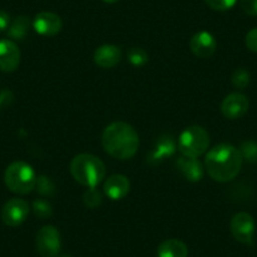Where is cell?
I'll return each instance as SVG.
<instances>
[{
	"instance_id": "obj_1",
	"label": "cell",
	"mask_w": 257,
	"mask_h": 257,
	"mask_svg": "<svg viewBox=\"0 0 257 257\" xmlns=\"http://www.w3.org/2000/svg\"><path fill=\"white\" fill-rule=\"evenodd\" d=\"M101 143L110 157L127 160L135 157L139 149V135L132 125L123 121H115L105 127Z\"/></svg>"
},
{
	"instance_id": "obj_2",
	"label": "cell",
	"mask_w": 257,
	"mask_h": 257,
	"mask_svg": "<svg viewBox=\"0 0 257 257\" xmlns=\"http://www.w3.org/2000/svg\"><path fill=\"white\" fill-rule=\"evenodd\" d=\"M242 155L236 147L231 144H218L212 148L206 155L204 167L213 180L227 183L239 174L242 168Z\"/></svg>"
},
{
	"instance_id": "obj_3",
	"label": "cell",
	"mask_w": 257,
	"mask_h": 257,
	"mask_svg": "<svg viewBox=\"0 0 257 257\" xmlns=\"http://www.w3.org/2000/svg\"><path fill=\"white\" fill-rule=\"evenodd\" d=\"M73 179L81 185L95 188L105 179L106 165L100 158L92 154H78L70 165Z\"/></svg>"
},
{
	"instance_id": "obj_4",
	"label": "cell",
	"mask_w": 257,
	"mask_h": 257,
	"mask_svg": "<svg viewBox=\"0 0 257 257\" xmlns=\"http://www.w3.org/2000/svg\"><path fill=\"white\" fill-rule=\"evenodd\" d=\"M4 182L11 192L26 196L36 188L37 175L32 165L23 160H17L7 167L4 172Z\"/></svg>"
},
{
	"instance_id": "obj_5",
	"label": "cell",
	"mask_w": 257,
	"mask_h": 257,
	"mask_svg": "<svg viewBox=\"0 0 257 257\" xmlns=\"http://www.w3.org/2000/svg\"><path fill=\"white\" fill-rule=\"evenodd\" d=\"M209 134L202 126L193 125L184 128L178 139V149L182 155L189 158H199L209 148Z\"/></svg>"
},
{
	"instance_id": "obj_6",
	"label": "cell",
	"mask_w": 257,
	"mask_h": 257,
	"mask_svg": "<svg viewBox=\"0 0 257 257\" xmlns=\"http://www.w3.org/2000/svg\"><path fill=\"white\" fill-rule=\"evenodd\" d=\"M61 233L52 224L43 226L36 236V248L41 257H57L61 251Z\"/></svg>"
},
{
	"instance_id": "obj_7",
	"label": "cell",
	"mask_w": 257,
	"mask_h": 257,
	"mask_svg": "<svg viewBox=\"0 0 257 257\" xmlns=\"http://www.w3.org/2000/svg\"><path fill=\"white\" fill-rule=\"evenodd\" d=\"M31 206L27 201L22 198H12L4 203L2 208V221L9 227H18L28 218Z\"/></svg>"
},
{
	"instance_id": "obj_8",
	"label": "cell",
	"mask_w": 257,
	"mask_h": 257,
	"mask_svg": "<svg viewBox=\"0 0 257 257\" xmlns=\"http://www.w3.org/2000/svg\"><path fill=\"white\" fill-rule=\"evenodd\" d=\"M254 219L246 212H239L232 217L229 222V229L234 238L241 243L252 246L254 236Z\"/></svg>"
},
{
	"instance_id": "obj_9",
	"label": "cell",
	"mask_w": 257,
	"mask_h": 257,
	"mask_svg": "<svg viewBox=\"0 0 257 257\" xmlns=\"http://www.w3.org/2000/svg\"><path fill=\"white\" fill-rule=\"evenodd\" d=\"M249 107V101L246 95L233 92L227 95L221 103V112L228 120H238L243 117Z\"/></svg>"
},
{
	"instance_id": "obj_10",
	"label": "cell",
	"mask_w": 257,
	"mask_h": 257,
	"mask_svg": "<svg viewBox=\"0 0 257 257\" xmlns=\"http://www.w3.org/2000/svg\"><path fill=\"white\" fill-rule=\"evenodd\" d=\"M175 149H177V145H175V140L172 135H160L155 140L154 145H153V149L148 154V163L150 165H159L165 159L173 157L175 153Z\"/></svg>"
},
{
	"instance_id": "obj_11",
	"label": "cell",
	"mask_w": 257,
	"mask_h": 257,
	"mask_svg": "<svg viewBox=\"0 0 257 257\" xmlns=\"http://www.w3.org/2000/svg\"><path fill=\"white\" fill-rule=\"evenodd\" d=\"M32 26L39 36L54 37L62 31L63 23H62L61 17L57 16L56 13L41 12L36 16Z\"/></svg>"
},
{
	"instance_id": "obj_12",
	"label": "cell",
	"mask_w": 257,
	"mask_h": 257,
	"mask_svg": "<svg viewBox=\"0 0 257 257\" xmlns=\"http://www.w3.org/2000/svg\"><path fill=\"white\" fill-rule=\"evenodd\" d=\"M189 48L198 58H209L217 49V41L213 34L207 31H201L190 38Z\"/></svg>"
},
{
	"instance_id": "obj_13",
	"label": "cell",
	"mask_w": 257,
	"mask_h": 257,
	"mask_svg": "<svg viewBox=\"0 0 257 257\" xmlns=\"http://www.w3.org/2000/svg\"><path fill=\"white\" fill-rule=\"evenodd\" d=\"M21 64V51L11 39L0 41V71L14 72Z\"/></svg>"
},
{
	"instance_id": "obj_14",
	"label": "cell",
	"mask_w": 257,
	"mask_h": 257,
	"mask_svg": "<svg viewBox=\"0 0 257 257\" xmlns=\"http://www.w3.org/2000/svg\"><path fill=\"white\" fill-rule=\"evenodd\" d=\"M130 192V180L122 174H112L103 183V193L111 201L123 199Z\"/></svg>"
},
{
	"instance_id": "obj_15",
	"label": "cell",
	"mask_w": 257,
	"mask_h": 257,
	"mask_svg": "<svg viewBox=\"0 0 257 257\" xmlns=\"http://www.w3.org/2000/svg\"><path fill=\"white\" fill-rule=\"evenodd\" d=\"M122 52L115 44H102L93 53V61L101 68H113L120 63Z\"/></svg>"
},
{
	"instance_id": "obj_16",
	"label": "cell",
	"mask_w": 257,
	"mask_h": 257,
	"mask_svg": "<svg viewBox=\"0 0 257 257\" xmlns=\"http://www.w3.org/2000/svg\"><path fill=\"white\" fill-rule=\"evenodd\" d=\"M178 170L180 174L188 180V182L197 183L202 180L204 174L203 164L198 160V158H189V157H182L177 159L175 162Z\"/></svg>"
},
{
	"instance_id": "obj_17",
	"label": "cell",
	"mask_w": 257,
	"mask_h": 257,
	"mask_svg": "<svg viewBox=\"0 0 257 257\" xmlns=\"http://www.w3.org/2000/svg\"><path fill=\"white\" fill-rule=\"evenodd\" d=\"M158 257H188V247L177 238L165 239L158 246Z\"/></svg>"
},
{
	"instance_id": "obj_18",
	"label": "cell",
	"mask_w": 257,
	"mask_h": 257,
	"mask_svg": "<svg viewBox=\"0 0 257 257\" xmlns=\"http://www.w3.org/2000/svg\"><path fill=\"white\" fill-rule=\"evenodd\" d=\"M31 29V19L26 16H19L14 19L8 28V37L11 41H23Z\"/></svg>"
},
{
	"instance_id": "obj_19",
	"label": "cell",
	"mask_w": 257,
	"mask_h": 257,
	"mask_svg": "<svg viewBox=\"0 0 257 257\" xmlns=\"http://www.w3.org/2000/svg\"><path fill=\"white\" fill-rule=\"evenodd\" d=\"M102 201L103 194L97 189V187L87 188V190L83 193V203H85V206L87 208H97V207H100L102 204Z\"/></svg>"
},
{
	"instance_id": "obj_20",
	"label": "cell",
	"mask_w": 257,
	"mask_h": 257,
	"mask_svg": "<svg viewBox=\"0 0 257 257\" xmlns=\"http://www.w3.org/2000/svg\"><path fill=\"white\" fill-rule=\"evenodd\" d=\"M32 209H33L34 214L41 219L51 218L53 214V207H52L51 202L43 198L36 199L32 204Z\"/></svg>"
},
{
	"instance_id": "obj_21",
	"label": "cell",
	"mask_w": 257,
	"mask_h": 257,
	"mask_svg": "<svg viewBox=\"0 0 257 257\" xmlns=\"http://www.w3.org/2000/svg\"><path fill=\"white\" fill-rule=\"evenodd\" d=\"M127 61L134 66V67H143L149 61V54L147 51L139 47H133L127 52Z\"/></svg>"
},
{
	"instance_id": "obj_22",
	"label": "cell",
	"mask_w": 257,
	"mask_h": 257,
	"mask_svg": "<svg viewBox=\"0 0 257 257\" xmlns=\"http://www.w3.org/2000/svg\"><path fill=\"white\" fill-rule=\"evenodd\" d=\"M242 159L248 163H257V143L253 140H244L239 145Z\"/></svg>"
},
{
	"instance_id": "obj_23",
	"label": "cell",
	"mask_w": 257,
	"mask_h": 257,
	"mask_svg": "<svg viewBox=\"0 0 257 257\" xmlns=\"http://www.w3.org/2000/svg\"><path fill=\"white\" fill-rule=\"evenodd\" d=\"M37 192L41 194V196L46 197H52L56 193V187H54V183L52 182L51 178L46 177V175H39L37 177L36 182V188Z\"/></svg>"
},
{
	"instance_id": "obj_24",
	"label": "cell",
	"mask_w": 257,
	"mask_h": 257,
	"mask_svg": "<svg viewBox=\"0 0 257 257\" xmlns=\"http://www.w3.org/2000/svg\"><path fill=\"white\" fill-rule=\"evenodd\" d=\"M231 82L238 90H244L251 82V75L246 68H237L232 75Z\"/></svg>"
},
{
	"instance_id": "obj_25",
	"label": "cell",
	"mask_w": 257,
	"mask_h": 257,
	"mask_svg": "<svg viewBox=\"0 0 257 257\" xmlns=\"http://www.w3.org/2000/svg\"><path fill=\"white\" fill-rule=\"evenodd\" d=\"M207 6L217 12H227L236 6L237 0H204Z\"/></svg>"
},
{
	"instance_id": "obj_26",
	"label": "cell",
	"mask_w": 257,
	"mask_h": 257,
	"mask_svg": "<svg viewBox=\"0 0 257 257\" xmlns=\"http://www.w3.org/2000/svg\"><path fill=\"white\" fill-rule=\"evenodd\" d=\"M242 11L251 17H257V0H239Z\"/></svg>"
},
{
	"instance_id": "obj_27",
	"label": "cell",
	"mask_w": 257,
	"mask_h": 257,
	"mask_svg": "<svg viewBox=\"0 0 257 257\" xmlns=\"http://www.w3.org/2000/svg\"><path fill=\"white\" fill-rule=\"evenodd\" d=\"M244 43H246V47L249 51L253 52V53H257V28L251 29V31L246 34Z\"/></svg>"
},
{
	"instance_id": "obj_28",
	"label": "cell",
	"mask_w": 257,
	"mask_h": 257,
	"mask_svg": "<svg viewBox=\"0 0 257 257\" xmlns=\"http://www.w3.org/2000/svg\"><path fill=\"white\" fill-rule=\"evenodd\" d=\"M11 23H12L11 16H9L8 12L0 11V33H2V32L8 31Z\"/></svg>"
},
{
	"instance_id": "obj_29",
	"label": "cell",
	"mask_w": 257,
	"mask_h": 257,
	"mask_svg": "<svg viewBox=\"0 0 257 257\" xmlns=\"http://www.w3.org/2000/svg\"><path fill=\"white\" fill-rule=\"evenodd\" d=\"M13 102V93L11 91H3L0 93V106H8Z\"/></svg>"
},
{
	"instance_id": "obj_30",
	"label": "cell",
	"mask_w": 257,
	"mask_h": 257,
	"mask_svg": "<svg viewBox=\"0 0 257 257\" xmlns=\"http://www.w3.org/2000/svg\"><path fill=\"white\" fill-rule=\"evenodd\" d=\"M103 3H107V4H115L117 3V2H120V0H102Z\"/></svg>"
},
{
	"instance_id": "obj_31",
	"label": "cell",
	"mask_w": 257,
	"mask_h": 257,
	"mask_svg": "<svg viewBox=\"0 0 257 257\" xmlns=\"http://www.w3.org/2000/svg\"><path fill=\"white\" fill-rule=\"evenodd\" d=\"M59 257H72V256H71V254H62V256Z\"/></svg>"
}]
</instances>
